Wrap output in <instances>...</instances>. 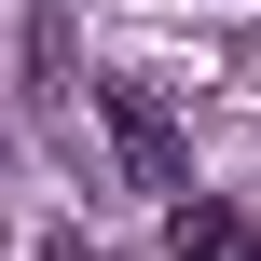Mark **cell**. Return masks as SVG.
<instances>
[{"mask_svg":"<svg viewBox=\"0 0 261 261\" xmlns=\"http://www.w3.org/2000/svg\"><path fill=\"white\" fill-rule=\"evenodd\" d=\"M96 124H110V151H124V179L138 193H193V138H179V110H165V83H96Z\"/></svg>","mask_w":261,"mask_h":261,"instance_id":"6da1fadb","label":"cell"},{"mask_svg":"<svg viewBox=\"0 0 261 261\" xmlns=\"http://www.w3.org/2000/svg\"><path fill=\"white\" fill-rule=\"evenodd\" d=\"M165 261H261V206L179 193V206H165Z\"/></svg>","mask_w":261,"mask_h":261,"instance_id":"7a4b0ae2","label":"cell"},{"mask_svg":"<svg viewBox=\"0 0 261 261\" xmlns=\"http://www.w3.org/2000/svg\"><path fill=\"white\" fill-rule=\"evenodd\" d=\"M41 261H96V248H69V234H41Z\"/></svg>","mask_w":261,"mask_h":261,"instance_id":"3957f363","label":"cell"}]
</instances>
